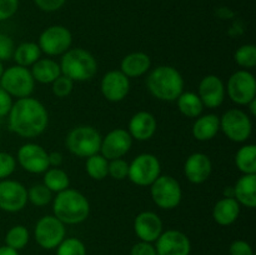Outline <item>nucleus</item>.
<instances>
[{
  "label": "nucleus",
  "instance_id": "1",
  "mask_svg": "<svg viewBox=\"0 0 256 255\" xmlns=\"http://www.w3.org/2000/svg\"><path fill=\"white\" fill-rule=\"evenodd\" d=\"M8 125L14 134L32 139L46 130L49 125V112L44 104L35 98H22L12 102L8 114Z\"/></svg>",
  "mask_w": 256,
  "mask_h": 255
},
{
  "label": "nucleus",
  "instance_id": "2",
  "mask_svg": "<svg viewBox=\"0 0 256 255\" xmlns=\"http://www.w3.org/2000/svg\"><path fill=\"white\" fill-rule=\"evenodd\" d=\"M184 78L172 65H159L149 72L146 88L150 94L162 102H175L184 92Z\"/></svg>",
  "mask_w": 256,
  "mask_h": 255
},
{
  "label": "nucleus",
  "instance_id": "3",
  "mask_svg": "<svg viewBox=\"0 0 256 255\" xmlns=\"http://www.w3.org/2000/svg\"><path fill=\"white\" fill-rule=\"evenodd\" d=\"M52 212L65 225L80 224L89 216L90 202L79 190L68 188L52 198Z\"/></svg>",
  "mask_w": 256,
  "mask_h": 255
},
{
  "label": "nucleus",
  "instance_id": "4",
  "mask_svg": "<svg viewBox=\"0 0 256 255\" xmlns=\"http://www.w3.org/2000/svg\"><path fill=\"white\" fill-rule=\"evenodd\" d=\"M62 74L72 82H89L96 75L98 62L94 55L82 48H70L59 62Z\"/></svg>",
  "mask_w": 256,
  "mask_h": 255
},
{
  "label": "nucleus",
  "instance_id": "5",
  "mask_svg": "<svg viewBox=\"0 0 256 255\" xmlns=\"http://www.w3.org/2000/svg\"><path fill=\"white\" fill-rule=\"evenodd\" d=\"M102 134L96 128L90 125H79L72 129L65 139L68 150L78 158H89L100 152Z\"/></svg>",
  "mask_w": 256,
  "mask_h": 255
},
{
  "label": "nucleus",
  "instance_id": "6",
  "mask_svg": "<svg viewBox=\"0 0 256 255\" xmlns=\"http://www.w3.org/2000/svg\"><path fill=\"white\" fill-rule=\"evenodd\" d=\"M150 195L158 208L172 210L182 202V189L180 182L172 175H160L150 185Z\"/></svg>",
  "mask_w": 256,
  "mask_h": 255
},
{
  "label": "nucleus",
  "instance_id": "7",
  "mask_svg": "<svg viewBox=\"0 0 256 255\" xmlns=\"http://www.w3.org/2000/svg\"><path fill=\"white\" fill-rule=\"evenodd\" d=\"M0 86L12 95V98H28L32 96L35 89V80L28 68L14 65L4 69L0 78Z\"/></svg>",
  "mask_w": 256,
  "mask_h": 255
},
{
  "label": "nucleus",
  "instance_id": "8",
  "mask_svg": "<svg viewBox=\"0 0 256 255\" xmlns=\"http://www.w3.org/2000/svg\"><path fill=\"white\" fill-rule=\"evenodd\" d=\"M220 130L234 142H245L252 134V116L244 110L229 109L220 118Z\"/></svg>",
  "mask_w": 256,
  "mask_h": 255
},
{
  "label": "nucleus",
  "instance_id": "9",
  "mask_svg": "<svg viewBox=\"0 0 256 255\" xmlns=\"http://www.w3.org/2000/svg\"><path fill=\"white\" fill-rule=\"evenodd\" d=\"M162 175V164L156 155L142 152L129 162L128 179L138 186H150Z\"/></svg>",
  "mask_w": 256,
  "mask_h": 255
},
{
  "label": "nucleus",
  "instance_id": "10",
  "mask_svg": "<svg viewBox=\"0 0 256 255\" xmlns=\"http://www.w3.org/2000/svg\"><path fill=\"white\" fill-rule=\"evenodd\" d=\"M228 96L238 105H248L256 99V79L252 72L245 69L236 70L230 75L225 86Z\"/></svg>",
  "mask_w": 256,
  "mask_h": 255
},
{
  "label": "nucleus",
  "instance_id": "11",
  "mask_svg": "<svg viewBox=\"0 0 256 255\" xmlns=\"http://www.w3.org/2000/svg\"><path fill=\"white\" fill-rule=\"evenodd\" d=\"M72 34L64 25H52L42 30L38 45L48 56H58L72 48Z\"/></svg>",
  "mask_w": 256,
  "mask_h": 255
},
{
  "label": "nucleus",
  "instance_id": "12",
  "mask_svg": "<svg viewBox=\"0 0 256 255\" xmlns=\"http://www.w3.org/2000/svg\"><path fill=\"white\" fill-rule=\"evenodd\" d=\"M65 224L54 215L42 216L35 224V240L42 249H55L65 239Z\"/></svg>",
  "mask_w": 256,
  "mask_h": 255
},
{
  "label": "nucleus",
  "instance_id": "13",
  "mask_svg": "<svg viewBox=\"0 0 256 255\" xmlns=\"http://www.w3.org/2000/svg\"><path fill=\"white\" fill-rule=\"evenodd\" d=\"M16 162L30 174H44L49 169V152L36 142L22 145L16 152Z\"/></svg>",
  "mask_w": 256,
  "mask_h": 255
},
{
  "label": "nucleus",
  "instance_id": "14",
  "mask_svg": "<svg viewBox=\"0 0 256 255\" xmlns=\"http://www.w3.org/2000/svg\"><path fill=\"white\" fill-rule=\"evenodd\" d=\"M28 204V189L16 180H0V210L22 212Z\"/></svg>",
  "mask_w": 256,
  "mask_h": 255
},
{
  "label": "nucleus",
  "instance_id": "15",
  "mask_svg": "<svg viewBox=\"0 0 256 255\" xmlns=\"http://www.w3.org/2000/svg\"><path fill=\"white\" fill-rule=\"evenodd\" d=\"M132 146V138L126 129L116 128L102 138L100 154L108 160L125 156Z\"/></svg>",
  "mask_w": 256,
  "mask_h": 255
},
{
  "label": "nucleus",
  "instance_id": "16",
  "mask_svg": "<svg viewBox=\"0 0 256 255\" xmlns=\"http://www.w3.org/2000/svg\"><path fill=\"white\" fill-rule=\"evenodd\" d=\"M155 249L158 255H189L192 252V242L182 232L169 229L162 232L158 238Z\"/></svg>",
  "mask_w": 256,
  "mask_h": 255
},
{
  "label": "nucleus",
  "instance_id": "17",
  "mask_svg": "<svg viewBox=\"0 0 256 255\" xmlns=\"http://www.w3.org/2000/svg\"><path fill=\"white\" fill-rule=\"evenodd\" d=\"M100 90L108 102H122L130 92V79L120 70H110L102 78Z\"/></svg>",
  "mask_w": 256,
  "mask_h": 255
},
{
  "label": "nucleus",
  "instance_id": "18",
  "mask_svg": "<svg viewBox=\"0 0 256 255\" xmlns=\"http://www.w3.org/2000/svg\"><path fill=\"white\" fill-rule=\"evenodd\" d=\"M196 94L202 99L204 108L216 109L224 102L226 90H225V84L222 78L209 74L202 78V82H199V89Z\"/></svg>",
  "mask_w": 256,
  "mask_h": 255
},
{
  "label": "nucleus",
  "instance_id": "19",
  "mask_svg": "<svg viewBox=\"0 0 256 255\" xmlns=\"http://www.w3.org/2000/svg\"><path fill=\"white\" fill-rule=\"evenodd\" d=\"M134 232L142 242H154L162 232V222L154 212H142L134 220Z\"/></svg>",
  "mask_w": 256,
  "mask_h": 255
},
{
  "label": "nucleus",
  "instance_id": "20",
  "mask_svg": "<svg viewBox=\"0 0 256 255\" xmlns=\"http://www.w3.org/2000/svg\"><path fill=\"white\" fill-rule=\"evenodd\" d=\"M212 162L209 155L204 152H192L186 158L184 164V174L192 184H202L210 178Z\"/></svg>",
  "mask_w": 256,
  "mask_h": 255
},
{
  "label": "nucleus",
  "instance_id": "21",
  "mask_svg": "<svg viewBox=\"0 0 256 255\" xmlns=\"http://www.w3.org/2000/svg\"><path fill=\"white\" fill-rule=\"evenodd\" d=\"M158 129L156 118L150 112H138L130 118L128 132L132 135V140L146 142L155 135Z\"/></svg>",
  "mask_w": 256,
  "mask_h": 255
},
{
  "label": "nucleus",
  "instance_id": "22",
  "mask_svg": "<svg viewBox=\"0 0 256 255\" xmlns=\"http://www.w3.org/2000/svg\"><path fill=\"white\" fill-rule=\"evenodd\" d=\"M152 68V59L146 52H134L125 55L120 62V72L129 79L140 78L146 74Z\"/></svg>",
  "mask_w": 256,
  "mask_h": 255
},
{
  "label": "nucleus",
  "instance_id": "23",
  "mask_svg": "<svg viewBox=\"0 0 256 255\" xmlns=\"http://www.w3.org/2000/svg\"><path fill=\"white\" fill-rule=\"evenodd\" d=\"M232 188L234 199L240 205L254 209L256 206V174H242Z\"/></svg>",
  "mask_w": 256,
  "mask_h": 255
},
{
  "label": "nucleus",
  "instance_id": "24",
  "mask_svg": "<svg viewBox=\"0 0 256 255\" xmlns=\"http://www.w3.org/2000/svg\"><path fill=\"white\" fill-rule=\"evenodd\" d=\"M242 205L234 198H222L212 208V219L222 226L234 224L240 215Z\"/></svg>",
  "mask_w": 256,
  "mask_h": 255
},
{
  "label": "nucleus",
  "instance_id": "25",
  "mask_svg": "<svg viewBox=\"0 0 256 255\" xmlns=\"http://www.w3.org/2000/svg\"><path fill=\"white\" fill-rule=\"evenodd\" d=\"M220 132V118L216 114H202L192 124V136L198 142L212 140Z\"/></svg>",
  "mask_w": 256,
  "mask_h": 255
},
{
  "label": "nucleus",
  "instance_id": "26",
  "mask_svg": "<svg viewBox=\"0 0 256 255\" xmlns=\"http://www.w3.org/2000/svg\"><path fill=\"white\" fill-rule=\"evenodd\" d=\"M30 72L35 82L40 84H52L56 78L62 75L59 62L52 58H40L35 64L32 65Z\"/></svg>",
  "mask_w": 256,
  "mask_h": 255
},
{
  "label": "nucleus",
  "instance_id": "27",
  "mask_svg": "<svg viewBox=\"0 0 256 255\" xmlns=\"http://www.w3.org/2000/svg\"><path fill=\"white\" fill-rule=\"evenodd\" d=\"M175 102H176L179 112L190 119H196L202 114V110H204L202 99L194 92H182Z\"/></svg>",
  "mask_w": 256,
  "mask_h": 255
},
{
  "label": "nucleus",
  "instance_id": "28",
  "mask_svg": "<svg viewBox=\"0 0 256 255\" xmlns=\"http://www.w3.org/2000/svg\"><path fill=\"white\" fill-rule=\"evenodd\" d=\"M42 50H40L38 42H24L15 46L12 59L15 60L16 65L29 68L42 58Z\"/></svg>",
  "mask_w": 256,
  "mask_h": 255
},
{
  "label": "nucleus",
  "instance_id": "29",
  "mask_svg": "<svg viewBox=\"0 0 256 255\" xmlns=\"http://www.w3.org/2000/svg\"><path fill=\"white\" fill-rule=\"evenodd\" d=\"M235 164L242 174H256V145L245 144L235 154Z\"/></svg>",
  "mask_w": 256,
  "mask_h": 255
},
{
  "label": "nucleus",
  "instance_id": "30",
  "mask_svg": "<svg viewBox=\"0 0 256 255\" xmlns=\"http://www.w3.org/2000/svg\"><path fill=\"white\" fill-rule=\"evenodd\" d=\"M42 184L48 188L52 192H60L62 190L68 189L70 185L69 175L65 170L60 168H49L44 172L42 178Z\"/></svg>",
  "mask_w": 256,
  "mask_h": 255
},
{
  "label": "nucleus",
  "instance_id": "31",
  "mask_svg": "<svg viewBox=\"0 0 256 255\" xmlns=\"http://www.w3.org/2000/svg\"><path fill=\"white\" fill-rule=\"evenodd\" d=\"M85 172L92 179L104 180L108 176V172H109V160L99 152L92 155V156L86 158Z\"/></svg>",
  "mask_w": 256,
  "mask_h": 255
},
{
  "label": "nucleus",
  "instance_id": "32",
  "mask_svg": "<svg viewBox=\"0 0 256 255\" xmlns=\"http://www.w3.org/2000/svg\"><path fill=\"white\" fill-rule=\"evenodd\" d=\"M5 242L6 246L14 250L24 249L29 242V230L24 225H14L8 230L5 235Z\"/></svg>",
  "mask_w": 256,
  "mask_h": 255
},
{
  "label": "nucleus",
  "instance_id": "33",
  "mask_svg": "<svg viewBox=\"0 0 256 255\" xmlns=\"http://www.w3.org/2000/svg\"><path fill=\"white\" fill-rule=\"evenodd\" d=\"M234 60L242 69L250 70L256 65V46L254 44H244L236 49Z\"/></svg>",
  "mask_w": 256,
  "mask_h": 255
},
{
  "label": "nucleus",
  "instance_id": "34",
  "mask_svg": "<svg viewBox=\"0 0 256 255\" xmlns=\"http://www.w3.org/2000/svg\"><path fill=\"white\" fill-rule=\"evenodd\" d=\"M28 202L35 206H46L52 202V192L44 184H34L28 189Z\"/></svg>",
  "mask_w": 256,
  "mask_h": 255
},
{
  "label": "nucleus",
  "instance_id": "35",
  "mask_svg": "<svg viewBox=\"0 0 256 255\" xmlns=\"http://www.w3.org/2000/svg\"><path fill=\"white\" fill-rule=\"evenodd\" d=\"M55 249L56 255H86L84 242L78 238H65Z\"/></svg>",
  "mask_w": 256,
  "mask_h": 255
},
{
  "label": "nucleus",
  "instance_id": "36",
  "mask_svg": "<svg viewBox=\"0 0 256 255\" xmlns=\"http://www.w3.org/2000/svg\"><path fill=\"white\" fill-rule=\"evenodd\" d=\"M72 89H74V82L62 74L52 82V94L56 98H60V99L69 96L72 94Z\"/></svg>",
  "mask_w": 256,
  "mask_h": 255
},
{
  "label": "nucleus",
  "instance_id": "37",
  "mask_svg": "<svg viewBox=\"0 0 256 255\" xmlns=\"http://www.w3.org/2000/svg\"><path fill=\"white\" fill-rule=\"evenodd\" d=\"M129 174V162L122 158L119 159L109 160V172L108 175L112 176L114 180H124Z\"/></svg>",
  "mask_w": 256,
  "mask_h": 255
},
{
  "label": "nucleus",
  "instance_id": "38",
  "mask_svg": "<svg viewBox=\"0 0 256 255\" xmlns=\"http://www.w3.org/2000/svg\"><path fill=\"white\" fill-rule=\"evenodd\" d=\"M16 168V159L12 154L0 152V180L8 179Z\"/></svg>",
  "mask_w": 256,
  "mask_h": 255
},
{
  "label": "nucleus",
  "instance_id": "39",
  "mask_svg": "<svg viewBox=\"0 0 256 255\" xmlns=\"http://www.w3.org/2000/svg\"><path fill=\"white\" fill-rule=\"evenodd\" d=\"M15 44L14 40L6 34H0V62H8L12 59Z\"/></svg>",
  "mask_w": 256,
  "mask_h": 255
},
{
  "label": "nucleus",
  "instance_id": "40",
  "mask_svg": "<svg viewBox=\"0 0 256 255\" xmlns=\"http://www.w3.org/2000/svg\"><path fill=\"white\" fill-rule=\"evenodd\" d=\"M19 9V0H0V22L10 19Z\"/></svg>",
  "mask_w": 256,
  "mask_h": 255
},
{
  "label": "nucleus",
  "instance_id": "41",
  "mask_svg": "<svg viewBox=\"0 0 256 255\" xmlns=\"http://www.w3.org/2000/svg\"><path fill=\"white\" fill-rule=\"evenodd\" d=\"M230 255H255L252 245L245 240H235L229 248Z\"/></svg>",
  "mask_w": 256,
  "mask_h": 255
},
{
  "label": "nucleus",
  "instance_id": "42",
  "mask_svg": "<svg viewBox=\"0 0 256 255\" xmlns=\"http://www.w3.org/2000/svg\"><path fill=\"white\" fill-rule=\"evenodd\" d=\"M35 5L45 12H54L62 9L66 0H34Z\"/></svg>",
  "mask_w": 256,
  "mask_h": 255
},
{
  "label": "nucleus",
  "instance_id": "43",
  "mask_svg": "<svg viewBox=\"0 0 256 255\" xmlns=\"http://www.w3.org/2000/svg\"><path fill=\"white\" fill-rule=\"evenodd\" d=\"M130 255H158V254H156V249H155V246L152 244V242H142V240H140L139 242L132 245Z\"/></svg>",
  "mask_w": 256,
  "mask_h": 255
},
{
  "label": "nucleus",
  "instance_id": "44",
  "mask_svg": "<svg viewBox=\"0 0 256 255\" xmlns=\"http://www.w3.org/2000/svg\"><path fill=\"white\" fill-rule=\"evenodd\" d=\"M12 106V95L8 94V92L0 86V118L8 116Z\"/></svg>",
  "mask_w": 256,
  "mask_h": 255
},
{
  "label": "nucleus",
  "instance_id": "45",
  "mask_svg": "<svg viewBox=\"0 0 256 255\" xmlns=\"http://www.w3.org/2000/svg\"><path fill=\"white\" fill-rule=\"evenodd\" d=\"M62 154L59 152H49V166L50 168H59L62 164Z\"/></svg>",
  "mask_w": 256,
  "mask_h": 255
},
{
  "label": "nucleus",
  "instance_id": "46",
  "mask_svg": "<svg viewBox=\"0 0 256 255\" xmlns=\"http://www.w3.org/2000/svg\"><path fill=\"white\" fill-rule=\"evenodd\" d=\"M0 255H19V252H18V250L4 245V246H0Z\"/></svg>",
  "mask_w": 256,
  "mask_h": 255
},
{
  "label": "nucleus",
  "instance_id": "47",
  "mask_svg": "<svg viewBox=\"0 0 256 255\" xmlns=\"http://www.w3.org/2000/svg\"><path fill=\"white\" fill-rule=\"evenodd\" d=\"M246 106H249V110H250V116H255L256 115V99L252 100V102H249V104L246 105Z\"/></svg>",
  "mask_w": 256,
  "mask_h": 255
},
{
  "label": "nucleus",
  "instance_id": "48",
  "mask_svg": "<svg viewBox=\"0 0 256 255\" xmlns=\"http://www.w3.org/2000/svg\"><path fill=\"white\" fill-rule=\"evenodd\" d=\"M224 196L225 198H234V188H232V186L225 188Z\"/></svg>",
  "mask_w": 256,
  "mask_h": 255
},
{
  "label": "nucleus",
  "instance_id": "49",
  "mask_svg": "<svg viewBox=\"0 0 256 255\" xmlns=\"http://www.w3.org/2000/svg\"><path fill=\"white\" fill-rule=\"evenodd\" d=\"M2 72H4V66H2V62H0V78H2Z\"/></svg>",
  "mask_w": 256,
  "mask_h": 255
}]
</instances>
